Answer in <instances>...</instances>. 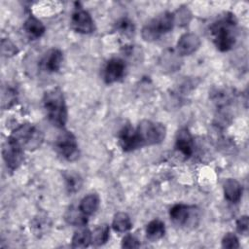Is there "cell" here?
<instances>
[{"label": "cell", "mask_w": 249, "mask_h": 249, "mask_svg": "<svg viewBox=\"0 0 249 249\" xmlns=\"http://www.w3.org/2000/svg\"><path fill=\"white\" fill-rule=\"evenodd\" d=\"M249 228V219L247 216H241L236 221V230L239 233H247Z\"/></svg>", "instance_id": "cell-30"}, {"label": "cell", "mask_w": 249, "mask_h": 249, "mask_svg": "<svg viewBox=\"0 0 249 249\" xmlns=\"http://www.w3.org/2000/svg\"><path fill=\"white\" fill-rule=\"evenodd\" d=\"M117 28L120 32L127 35V34H131L134 30V26L133 23L127 19V18H122L120 21H118L117 23Z\"/></svg>", "instance_id": "cell-28"}, {"label": "cell", "mask_w": 249, "mask_h": 249, "mask_svg": "<svg viewBox=\"0 0 249 249\" xmlns=\"http://www.w3.org/2000/svg\"><path fill=\"white\" fill-rule=\"evenodd\" d=\"M100 198L97 194H89L82 198L79 204V209L88 217L96 212L99 207Z\"/></svg>", "instance_id": "cell-17"}, {"label": "cell", "mask_w": 249, "mask_h": 249, "mask_svg": "<svg viewBox=\"0 0 249 249\" xmlns=\"http://www.w3.org/2000/svg\"><path fill=\"white\" fill-rule=\"evenodd\" d=\"M1 53L3 55L10 57L16 55L18 53V50L11 40L4 38L1 41Z\"/></svg>", "instance_id": "cell-26"}, {"label": "cell", "mask_w": 249, "mask_h": 249, "mask_svg": "<svg viewBox=\"0 0 249 249\" xmlns=\"http://www.w3.org/2000/svg\"><path fill=\"white\" fill-rule=\"evenodd\" d=\"M63 178L65 181V187L70 194H74L78 192L82 185H83V179L82 177L73 171H66L63 173Z\"/></svg>", "instance_id": "cell-22"}, {"label": "cell", "mask_w": 249, "mask_h": 249, "mask_svg": "<svg viewBox=\"0 0 249 249\" xmlns=\"http://www.w3.org/2000/svg\"><path fill=\"white\" fill-rule=\"evenodd\" d=\"M112 227L115 231L125 232L131 229L132 224H131V220H130L129 216L126 213L119 212L113 218Z\"/></svg>", "instance_id": "cell-21"}, {"label": "cell", "mask_w": 249, "mask_h": 249, "mask_svg": "<svg viewBox=\"0 0 249 249\" xmlns=\"http://www.w3.org/2000/svg\"><path fill=\"white\" fill-rule=\"evenodd\" d=\"M63 60V53L58 49H51L46 53L41 60L42 68L50 73L57 72L61 66Z\"/></svg>", "instance_id": "cell-14"}, {"label": "cell", "mask_w": 249, "mask_h": 249, "mask_svg": "<svg viewBox=\"0 0 249 249\" xmlns=\"http://www.w3.org/2000/svg\"><path fill=\"white\" fill-rule=\"evenodd\" d=\"M174 15V21L175 23L179 24L180 26L187 25L192 19V13L186 7H182L176 11Z\"/></svg>", "instance_id": "cell-25"}, {"label": "cell", "mask_w": 249, "mask_h": 249, "mask_svg": "<svg viewBox=\"0 0 249 249\" xmlns=\"http://www.w3.org/2000/svg\"><path fill=\"white\" fill-rule=\"evenodd\" d=\"M200 44V39L196 34L185 33L179 38L177 42V53L180 55H190L198 50Z\"/></svg>", "instance_id": "cell-11"}, {"label": "cell", "mask_w": 249, "mask_h": 249, "mask_svg": "<svg viewBox=\"0 0 249 249\" xmlns=\"http://www.w3.org/2000/svg\"><path fill=\"white\" fill-rule=\"evenodd\" d=\"M210 33L219 51H230L236 41V20L233 15L227 14L213 22L210 26Z\"/></svg>", "instance_id": "cell-1"}, {"label": "cell", "mask_w": 249, "mask_h": 249, "mask_svg": "<svg viewBox=\"0 0 249 249\" xmlns=\"http://www.w3.org/2000/svg\"><path fill=\"white\" fill-rule=\"evenodd\" d=\"M119 144L123 151L130 152L140 148V143L136 134V130L129 124H125L119 132Z\"/></svg>", "instance_id": "cell-10"}, {"label": "cell", "mask_w": 249, "mask_h": 249, "mask_svg": "<svg viewBox=\"0 0 249 249\" xmlns=\"http://www.w3.org/2000/svg\"><path fill=\"white\" fill-rule=\"evenodd\" d=\"M175 148L186 159L191 157L194 152V139L190 130L186 127L178 130L175 140Z\"/></svg>", "instance_id": "cell-13"}, {"label": "cell", "mask_w": 249, "mask_h": 249, "mask_svg": "<svg viewBox=\"0 0 249 249\" xmlns=\"http://www.w3.org/2000/svg\"><path fill=\"white\" fill-rule=\"evenodd\" d=\"M8 138L18 144L23 150L34 151L42 145L44 135L38 127L26 123L14 129Z\"/></svg>", "instance_id": "cell-3"}, {"label": "cell", "mask_w": 249, "mask_h": 249, "mask_svg": "<svg viewBox=\"0 0 249 249\" xmlns=\"http://www.w3.org/2000/svg\"><path fill=\"white\" fill-rule=\"evenodd\" d=\"M165 233V226L160 219H154L148 223L146 227V235L152 241H157L163 237Z\"/></svg>", "instance_id": "cell-19"}, {"label": "cell", "mask_w": 249, "mask_h": 249, "mask_svg": "<svg viewBox=\"0 0 249 249\" xmlns=\"http://www.w3.org/2000/svg\"><path fill=\"white\" fill-rule=\"evenodd\" d=\"M125 63L119 57H114L108 60L105 65L103 78L106 84H113L119 81L124 75Z\"/></svg>", "instance_id": "cell-9"}, {"label": "cell", "mask_w": 249, "mask_h": 249, "mask_svg": "<svg viewBox=\"0 0 249 249\" xmlns=\"http://www.w3.org/2000/svg\"><path fill=\"white\" fill-rule=\"evenodd\" d=\"M24 150L16 142L7 138L2 147V156L7 166L11 170L17 169L23 161Z\"/></svg>", "instance_id": "cell-7"}, {"label": "cell", "mask_w": 249, "mask_h": 249, "mask_svg": "<svg viewBox=\"0 0 249 249\" xmlns=\"http://www.w3.org/2000/svg\"><path fill=\"white\" fill-rule=\"evenodd\" d=\"M23 29L26 34L32 39L40 38L46 31V27L43 22L34 16H29L25 19L23 23Z\"/></svg>", "instance_id": "cell-16"}, {"label": "cell", "mask_w": 249, "mask_h": 249, "mask_svg": "<svg viewBox=\"0 0 249 249\" xmlns=\"http://www.w3.org/2000/svg\"><path fill=\"white\" fill-rule=\"evenodd\" d=\"M222 247L227 249L239 248V241L237 236L232 232L226 233L222 239Z\"/></svg>", "instance_id": "cell-27"}, {"label": "cell", "mask_w": 249, "mask_h": 249, "mask_svg": "<svg viewBox=\"0 0 249 249\" xmlns=\"http://www.w3.org/2000/svg\"><path fill=\"white\" fill-rule=\"evenodd\" d=\"M122 247L123 248H138L140 247L139 240L132 234H126L122 239Z\"/></svg>", "instance_id": "cell-29"}, {"label": "cell", "mask_w": 249, "mask_h": 249, "mask_svg": "<svg viewBox=\"0 0 249 249\" xmlns=\"http://www.w3.org/2000/svg\"><path fill=\"white\" fill-rule=\"evenodd\" d=\"M43 104L49 121L56 127L62 128L67 122V106L62 90L53 88L47 90L43 96Z\"/></svg>", "instance_id": "cell-2"}, {"label": "cell", "mask_w": 249, "mask_h": 249, "mask_svg": "<svg viewBox=\"0 0 249 249\" xmlns=\"http://www.w3.org/2000/svg\"><path fill=\"white\" fill-rule=\"evenodd\" d=\"M210 97L218 107H224L231 102L233 92L228 88H217L211 91Z\"/></svg>", "instance_id": "cell-18"}, {"label": "cell", "mask_w": 249, "mask_h": 249, "mask_svg": "<svg viewBox=\"0 0 249 249\" xmlns=\"http://www.w3.org/2000/svg\"><path fill=\"white\" fill-rule=\"evenodd\" d=\"M140 146H150L161 143L166 135V128L161 123L143 120L136 127Z\"/></svg>", "instance_id": "cell-5"}, {"label": "cell", "mask_w": 249, "mask_h": 249, "mask_svg": "<svg viewBox=\"0 0 249 249\" xmlns=\"http://www.w3.org/2000/svg\"><path fill=\"white\" fill-rule=\"evenodd\" d=\"M110 236V229L107 225H100L91 232V244L94 246H101L105 244Z\"/></svg>", "instance_id": "cell-24"}, {"label": "cell", "mask_w": 249, "mask_h": 249, "mask_svg": "<svg viewBox=\"0 0 249 249\" xmlns=\"http://www.w3.org/2000/svg\"><path fill=\"white\" fill-rule=\"evenodd\" d=\"M64 219L69 225L77 226V227L85 226L88 223V216L85 215L79 208L68 209L64 215Z\"/></svg>", "instance_id": "cell-23"}, {"label": "cell", "mask_w": 249, "mask_h": 249, "mask_svg": "<svg viewBox=\"0 0 249 249\" xmlns=\"http://www.w3.org/2000/svg\"><path fill=\"white\" fill-rule=\"evenodd\" d=\"M73 248H86L91 243V231L87 228H82L75 231L72 236Z\"/></svg>", "instance_id": "cell-20"}, {"label": "cell", "mask_w": 249, "mask_h": 249, "mask_svg": "<svg viewBox=\"0 0 249 249\" xmlns=\"http://www.w3.org/2000/svg\"><path fill=\"white\" fill-rule=\"evenodd\" d=\"M223 191L225 198L232 203H236L240 200L242 196V186L240 183L232 178L227 179L223 184Z\"/></svg>", "instance_id": "cell-15"}, {"label": "cell", "mask_w": 249, "mask_h": 249, "mask_svg": "<svg viewBox=\"0 0 249 249\" xmlns=\"http://www.w3.org/2000/svg\"><path fill=\"white\" fill-rule=\"evenodd\" d=\"M55 147L57 152L65 160L74 161L79 158L80 151L75 135L71 131L64 130L61 132L55 141Z\"/></svg>", "instance_id": "cell-6"}, {"label": "cell", "mask_w": 249, "mask_h": 249, "mask_svg": "<svg viewBox=\"0 0 249 249\" xmlns=\"http://www.w3.org/2000/svg\"><path fill=\"white\" fill-rule=\"evenodd\" d=\"M195 211L194 206H190L183 203H178L173 205L169 210L170 219L177 225L186 226L190 224L193 217V212Z\"/></svg>", "instance_id": "cell-12"}, {"label": "cell", "mask_w": 249, "mask_h": 249, "mask_svg": "<svg viewBox=\"0 0 249 249\" xmlns=\"http://www.w3.org/2000/svg\"><path fill=\"white\" fill-rule=\"evenodd\" d=\"M72 28L82 34H89L94 31V22L91 16L83 8H76L71 18Z\"/></svg>", "instance_id": "cell-8"}, {"label": "cell", "mask_w": 249, "mask_h": 249, "mask_svg": "<svg viewBox=\"0 0 249 249\" xmlns=\"http://www.w3.org/2000/svg\"><path fill=\"white\" fill-rule=\"evenodd\" d=\"M175 24L174 15L170 12H163L149 20L142 28L141 35L145 41L152 42L160 36L171 31Z\"/></svg>", "instance_id": "cell-4"}]
</instances>
